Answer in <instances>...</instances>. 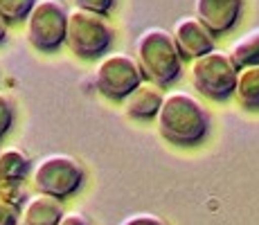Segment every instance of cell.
Instances as JSON below:
<instances>
[{
	"label": "cell",
	"instance_id": "3957f363",
	"mask_svg": "<svg viewBox=\"0 0 259 225\" xmlns=\"http://www.w3.org/2000/svg\"><path fill=\"white\" fill-rule=\"evenodd\" d=\"M113 41V27L104 14L88 12L81 7L68 9L66 43L77 57L95 59L108 50Z\"/></svg>",
	"mask_w": 259,
	"mask_h": 225
},
{
	"label": "cell",
	"instance_id": "4fadbf2b",
	"mask_svg": "<svg viewBox=\"0 0 259 225\" xmlns=\"http://www.w3.org/2000/svg\"><path fill=\"white\" fill-rule=\"evenodd\" d=\"M230 57H232V61L237 63V68L259 66V25L232 43Z\"/></svg>",
	"mask_w": 259,
	"mask_h": 225
},
{
	"label": "cell",
	"instance_id": "52a82bcc",
	"mask_svg": "<svg viewBox=\"0 0 259 225\" xmlns=\"http://www.w3.org/2000/svg\"><path fill=\"white\" fill-rule=\"evenodd\" d=\"M144 81L142 68L136 57L113 52L99 59L95 68V86L111 99H126Z\"/></svg>",
	"mask_w": 259,
	"mask_h": 225
},
{
	"label": "cell",
	"instance_id": "277c9868",
	"mask_svg": "<svg viewBox=\"0 0 259 225\" xmlns=\"http://www.w3.org/2000/svg\"><path fill=\"white\" fill-rule=\"evenodd\" d=\"M189 74H192L194 88H196L203 97L221 102V99H228L230 95H235L239 68H237V63L232 61L230 52L212 50V52L194 59L192 68H189Z\"/></svg>",
	"mask_w": 259,
	"mask_h": 225
},
{
	"label": "cell",
	"instance_id": "7c38bea8",
	"mask_svg": "<svg viewBox=\"0 0 259 225\" xmlns=\"http://www.w3.org/2000/svg\"><path fill=\"white\" fill-rule=\"evenodd\" d=\"M235 99L248 111H259V66L239 68Z\"/></svg>",
	"mask_w": 259,
	"mask_h": 225
},
{
	"label": "cell",
	"instance_id": "8fae6325",
	"mask_svg": "<svg viewBox=\"0 0 259 225\" xmlns=\"http://www.w3.org/2000/svg\"><path fill=\"white\" fill-rule=\"evenodd\" d=\"M162 99H165V95H162L160 86L144 79L140 86L124 99V111L133 119H151L160 111Z\"/></svg>",
	"mask_w": 259,
	"mask_h": 225
},
{
	"label": "cell",
	"instance_id": "5b68a950",
	"mask_svg": "<svg viewBox=\"0 0 259 225\" xmlns=\"http://www.w3.org/2000/svg\"><path fill=\"white\" fill-rule=\"evenodd\" d=\"M83 183V167L68 153H48L38 158L32 169V185L38 194L66 198L74 194Z\"/></svg>",
	"mask_w": 259,
	"mask_h": 225
},
{
	"label": "cell",
	"instance_id": "d6986e66",
	"mask_svg": "<svg viewBox=\"0 0 259 225\" xmlns=\"http://www.w3.org/2000/svg\"><path fill=\"white\" fill-rule=\"evenodd\" d=\"M0 225H21V209H18V205L0 198Z\"/></svg>",
	"mask_w": 259,
	"mask_h": 225
},
{
	"label": "cell",
	"instance_id": "9c48e42d",
	"mask_svg": "<svg viewBox=\"0 0 259 225\" xmlns=\"http://www.w3.org/2000/svg\"><path fill=\"white\" fill-rule=\"evenodd\" d=\"M243 0H194L196 18L210 27L212 34H223L235 27Z\"/></svg>",
	"mask_w": 259,
	"mask_h": 225
},
{
	"label": "cell",
	"instance_id": "2e32d148",
	"mask_svg": "<svg viewBox=\"0 0 259 225\" xmlns=\"http://www.w3.org/2000/svg\"><path fill=\"white\" fill-rule=\"evenodd\" d=\"M0 198L7 201V203L18 205L25 198L23 180H0Z\"/></svg>",
	"mask_w": 259,
	"mask_h": 225
},
{
	"label": "cell",
	"instance_id": "7402d4cb",
	"mask_svg": "<svg viewBox=\"0 0 259 225\" xmlns=\"http://www.w3.org/2000/svg\"><path fill=\"white\" fill-rule=\"evenodd\" d=\"M5 36H7V21L0 16V43L5 41Z\"/></svg>",
	"mask_w": 259,
	"mask_h": 225
},
{
	"label": "cell",
	"instance_id": "ffe728a7",
	"mask_svg": "<svg viewBox=\"0 0 259 225\" xmlns=\"http://www.w3.org/2000/svg\"><path fill=\"white\" fill-rule=\"evenodd\" d=\"M115 0H74V7L88 9V12H97V14H106L113 7Z\"/></svg>",
	"mask_w": 259,
	"mask_h": 225
},
{
	"label": "cell",
	"instance_id": "ba28073f",
	"mask_svg": "<svg viewBox=\"0 0 259 225\" xmlns=\"http://www.w3.org/2000/svg\"><path fill=\"white\" fill-rule=\"evenodd\" d=\"M174 41H176L178 50H181L183 57L194 59L203 57V54L212 52L214 48V34L210 32L203 21H198L196 16H181L171 27Z\"/></svg>",
	"mask_w": 259,
	"mask_h": 225
},
{
	"label": "cell",
	"instance_id": "9a60e30c",
	"mask_svg": "<svg viewBox=\"0 0 259 225\" xmlns=\"http://www.w3.org/2000/svg\"><path fill=\"white\" fill-rule=\"evenodd\" d=\"M36 0H0V16L5 21H25Z\"/></svg>",
	"mask_w": 259,
	"mask_h": 225
},
{
	"label": "cell",
	"instance_id": "30bf717a",
	"mask_svg": "<svg viewBox=\"0 0 259 225\" xmlns=\"http://www.w3.org/2000/svg\"><path fill=\"white\" fill-rule=\"evenodd\" d=\"M66 214L59 198L48 194H34L21 207V225H59L61 216Z\"/></svg>",
	"mask_w": 259,
	"mask_h": 225
},
{
	"label": "cell",
	"instance_id": "7a4b0ae2",
	"mask_svg": "<svg viewBox=\"0 0 259 225\" xmlns=\"http://www.w3.org/2000/svg\"><path fill=\"white\" fill-rule=\"evenodd\" d=\"M136 59L147 81L156 86H169L181 77L183 54L174 34L165 27H147L136 41Z\"/></svg>",
	"mask_w": 259,
	"mask_h": 225
},
{
	"label": "cell",
	"instance_id": "ac0fdd59",
	"mask_svg": "<svg viewBox=\"0 0 259 225\" xmlns=\"http://www.w3.org/2000/svg\"><path fill=\"white\" fill-rule=\"evenodd\" d=\"M119 225H167V221L151 212H136V214H131V216L122 218Z\"/></svg>",
	"mask_w": 259,
	"mask_h": 225
},
{
	"label": "cell",
	"instance_id": "5bb4252c",
	"mask_svg": "<svg viewBox=\"0 0 259 225\" xmlns=\"http://www.w3.org/2000/svg\"><path fill=\"white\" fill-rule=\"evenodd\" d=\"M29 171V158L23 149L9 147L0 151V180H23Z\"/></svg>",
	"mask_w": 259,
	"mask_h": 225
},
{
	"label": "cell",
	"instance_id": "44dd1931",
	"mask_svg": "<svg viewBox=\"0 0 259 225\" xmlns=\"http://www.w3.org/2000/svg\"><path fill=\"white\" fill-rule=\"evenodd\" d=\"M59 225H93V223H91V218H88L86 214L77 212V209H68V212L61 216Z\"/></svg>",
	"mask_w": 259,
	"mask_h": 225
},
{
	"label": "cell",
	"instance_id": "8992f818",
	"mask_svg": "<svg viewBox=\"0 0 259 225\" xmlns=\"http://www.w3.org/2000/svg\"><path fill=\"white\" fill-rule=\"evenodd\" d=\"M68 9L61 0H36L34 9L25 18V34L32 48L50 52L66 43Z\"/></svg>",
	"mask_w": 259,
	"mask_h": 225
},
{
	"label": "cell",
	"instance_id": "e0dca14e",
	"mask_svg": "<svg viewBox=\"0 0 259 225\" xmlns=\"http://www.w3.org/2000/svg\"><path fill=\"white\" fill-rule=\"evenodd\" d=\"M14 124V99L5 90H0V138L12 128Z\"/></svg>",
	"mask_w": 259,
	"mask_h": 225
},
{
	"label": "cell",
	"instance_id": "6da1fadb",
	"mask_svg": "<svg viewBox=\"0 0 259 225\" xmlns=\"http://www.w3.org/2000/svg\"><path fill=\"white\" fill-rule=\"evenodd\" d=\"M158 131L171 144L192 147L207 135L210 115L205 106L187 90H171L165 95L162 106L156 115Z\"/></svg>",
	"mask_w": 259,
	"mask_h": 225
}]
</instances>
